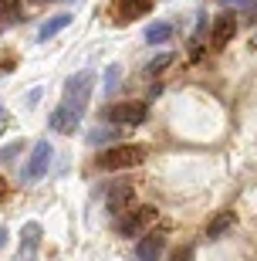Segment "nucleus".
<instances>
[{
  "label": "nucleus",
  "mask_w": 257,
  "mask_h": 261,
  "mask_svg": "<svg viewBox=\"0 0 257 261\" xmlns=\"http://www.w3.org/2000/svg\"><path fill=\"white\" fill-rule=\"evenodd\" d=\"M173 61H176V55H159V58H153L149 65H146V75H159L162 68H169Z\"/></svg>",
  "instance_id": "nucleus-15"
},
{
  "label": "nucleus",
  "mask_w": 257,
  "mask_h": 261,
  "mask_svg": "<svg viewBox=\"0 0 257 261\" xmlns=\"http://www.w3.org/2000/svg\"><path fill=\"white\" fill-rule=\"evenodd\" d=\"M10 126V112H7V109H4V106H0V133H4V129H7Z\"/></svg>",
  "instance_id": "nucleus-21"
},
{
  "label": "nucleus",
  "mask_w": 257,
  "mask_h": 261,
  "mask_svg": "<svg viewBox=\"0 0 257 261\" xmlns=\"http://www.w3.org/2000/svg\"><path fill=\"white\" fill-rule=\"evenodd\" d=\"M119 75H122V68H119V65H112L108 71H105V88H108V92L119 85Z\"/></svg>",
  "instance_id": "nucleus-19"
},
{
  "label": "nucleus",
  "mask_w": 257,
  "mask_h": 261,
  "mask_svg": "<svg viewBox=\"0 0 257 261\" xmlns=\"http://www.w3.org/2000/svg\"><path fill=\"white\" fill-rule=\"evenodd\" d=\"M38 248H41V224L38 221H27L24 227H20L17 261H34V258H38Z\"/></svg>",
  "instance_id": "nucleus-6"
},
{
  "label": "nucleus",
  "mask_w": 257,
  "mask_h": 261,
  "mask_svg": "<svg viewBox=\"0 0 257 261\" xmlns=\"http://www.w3.org/2000/svg\"><path fill=\"white\" fill-rule=\"evenodd\" d=\"M108 122H115L119 129H132V126H142L146 116H149V109H146V102H119V106H112L108 112Z\"/></svg>",
  "instance_id": "nucleus-4"
},
{
  "label": "nucleus",
  "mask_w": 257,
  "mask_h": 261,
  "mask_svg": "<svg viewBox=\"0 0 257 261\" xmlns=\"http://www.w3.org/2000/svg\"><path fill=\"white\" fill-rule=\"evenodd\" d=\"M98 170H132V166L146 163V146L139 143H125V146H112L98 153Z\"/></svg>",
  "instance_id": "nucleus-2"
},
{
  "label": "nucleus",
  "mask_w": 257,
  "mask_h": 261,
  "mask_svg": "<svg viewBox=\"0 0 257 261\" xmlns=\"http://www.w3.org/2000/svg\"><path fill=\"white\" fill-rule=\"evenodd\" d=\"M105 200H108V211H112V214H125V211H129V203H132V184H129V180L112 184V187H108V194H105Z\"/></svg>",
  "instance_id": "nucleus-8"
},
{
  "label": "nucleus",
  "mask_w": 257,
  "mask_h": 261,
  "mask_svg": "<svg viewBox=\"0 0 257 261\" xmlns=\"http://www.w3.org/2000/svg\"><path fill=\"white\" fill-rule=\"evenodd\" d=\"M227 10H247V14H257V0H220Z\"/></svg>",
  "instance_id": "nucleus-16"
},
{
  "label": "nucleus",
  "mask_w": 257,
  "mask_h": 261,
  "mask_svg": "<svg viewBox=\"0 0 257 261\" xmlns=\"http://www.w3.org/2000/svg\"><path fill=\"white\" fill-rule=\"evenodd\" d=\"M17 153H24V143H10V146H4V149H0V160H4V163H10V160H14V156Z\"/></svg>",
  "instance_id": "nucleus-18"
},
{
  "label": "nucleus",
  "mask_w": 257,
  "mask_h": 261,
  "mask_svg": "<svg viewBox=\"0 0 257 261\" xmlns=\"http://www.w3.org/2000/svg\"><path fill=\"white\" fill-rule=\"evenodd\" d=\"M234 34H237V17L223 14V17H217V24L210 31V44L213 48H227L230 41H234Z\"/></svg>",
  "instance_id": "nucleus-9"
},
{
  "label": "nucleus",
  "mask_w": 257,
  "mask_h": 261,
  "mask_svg": "<svg viewBox=\"0 0 257 261\" xmlns=\"http://www.w3.org/2000/svg\"><path fill=\"white\" fill-rule=\"evenodd\" d=\"M149 7H153V0H122V20L142 17V14H149Z\"/></svg>",
  "instance_id": "nucleus-12"
},
{
  "label": "nucleus",
  "mask_w": 257,
  "mask_h": 261,
  "mask_svg": "<svg viewBox=\"0 0 257 261\" xmlns=\"http://www.w3.org/2000/svg\"><path fill=\"white\" fill-rule=\"evenodd\" d=\"M4 244H7V231L0 227V251H4Z\"/></svg>",
  "instance_id": "nucleus-22"
},
{
  "label": "nucleus",
  "mask_w": 257,
  "mask_h": 261,
  "mask_svg": "<svg viewBox=\"0 0 257 261\" xmlns=\"http://www.w3.org/2000/svg\"><path fill=\"white\" fill-rule=\"evenodd\" d=\"M115 136H119V126H112V129H95V133L88 136V143L98 146V143H108V139H115Z\"/></svg>",
  "instance_id": "nucleus-17"
},
{
  "label": "nucleus",
  "mask_w": 257,
  "mask_h": 261,
  "mask_svg": "<svg viewBox=\"0 0 257 261\" xmlns=\"http://www.w3.org/2000/svg\"><path fill=\"white\" fill-rule=\"evenodd\" d=\"M20 20V0H0V28Z\"/></svg>",
  "instance_id": "nucleus-14"
},
{
  "label": "nucleus",
  "mask_w": 257,
  "mask_h": 261,
  "mask_svg": "<svg viewBox=\"0 0 257 261\" xmlns=\"http://www.w3.org/2000/svg\"><path fill=\"white\" fill-rule=\"evenodd\" d=\"M166 251V234H146L142 241L135 244V261H159Z\"/></svg>",
  "instance_id": "nucleus-7"
},
{
  "label": "nucleus",
  "mask_w": 257,
  "mask_h": 261,
  "mask_svg": "<svg viewBox=\"0 0 257 261\" xmlns=\"http://www.w3.org/2000/svg\"><path fill=\"white\" fill-rule=\"evenodd\" d=\"M169 38H173V24H166V20L146 28V41H149V44H162V41H169Z\"/></svg>",
  "instance_id": "nucleus-13"
},
{
  "label": "nucleus",
  "mask_w": 257,
  "mask_h": 261,
  "mask_svg": "<svg viewBox=\"0 0 257 261\" xmlns=\"http://www.w3.org/2000/svg\"><path fill=\"white\" fill-rule=\"evenodd\" d=\"M250 48H254V51H257V34H254V38H250Z\"/></svg>",
  "instance_id": "nucleus-23"
},
{
  "label": "nucleus",
  "mask_w": 257,
  "mask_h": 261,
  "mask_svg": "<svg viewBox=\"0 0 257 261\" xmlns=\"http://www.w3.org/2000/svg\"><path fill=\"white\" fill-rule=\"evenodd\" d=\"M234 224H237V214H234V211L217 214V217H213V221L207 224V238H210V241H217V238H223V234H227L230 227H234Z\"/></svg>",
  "instance_id": "nucleus-10"
},
{
  "label": "nucleus",
  "mask_w": 257,
  "mask_h": 261,
  "mask_svg": "<svg viewBox=\"0 0 257 261\" xmlns=\"http://www.w3.org/2000/svg\"><path fill=\"white\" fill-rule=\"evenodd\" d=\"M68 24H71V14H54L51 20H44V24H41L38 41H48V38H54V34H61Z\"/></svg>",
  "instance_id": "nucleus-11"
},
{
  "label": "nucleus",
  "mask_w": 257,
  "mask_h": 261,
  "mask_svg": "<svg viewBox=\"0 0 257 261\" xmlns=\"http://www.w3.org/2000/svg\"><path fill=\"white\" fill-rule=\"evenodd\" d=\"M92 88H95V71H78L75 78H68L61 109H68L71 116L81 119V116H85V109H88V98H92Z\"/></svg>",
  "instance_id": "nucleus-1"
},
{
  "label": "nucleus",
  "mask_w": 257,
  "mask_h": 261,
  "mask_svg": "<svg viewBox=\"0 0 257 261\" xmlns=\"http://www.w3.org/2000/svg\"><path fill=\"white\" fill-rule=\"evenodd\" d=\"M153 221H156V207H129L115 221V231L122 234V238H135V234H142Z\"/></svg>",
  "instance_id": "nucleus-3"
},
{
  "label": "nucleus",
  "mask_w": 257,
  "mask_h": 261,
  "mask_svg": "<svg viewBox=\"0 0 257 261\" xmlns=\"http://www.w3.org/2000/svg\"><path fill=\"white\" fill-rule=\"evenodd\" d=\"M38 4H44V0H38Z\"/></svg>",
  "instance_id": "nucleus-24"
},
{
  "label": "nucleus",
  "mask_w": 257,
  "mask_h": 261,
  "mask_svg": "<svg viewBox=\"0 0 257 261\" xmlns=\"http://www.w3.org/2000/svg\"><path fill=\"white\" fill-rule=\"evenodd\" d=\"M51 160H54V149H51L48 139H41V143L34 146V149H31V160H27V166H24V180H27V184L41 180V176L48 173Z\"/></svg>",
  "instance_id": "nucleus-5"
},
{
  "label": "nucleus",
  "mask_w": 257,
  "mask_h": 261,
  "mask_svg": "<svg viewBox=\"0 0 257 261\" xmlns=\"http://www.w3.org/2000/svg\"><path fill=\"white\" fill-rule=\"evenodd\" d=\"M190 254H193V251H190V248H180V251L173 254V258H169V261H190Z\"/></svg>",
  "instance_id": "nucleus-20"
}]
</instances>
